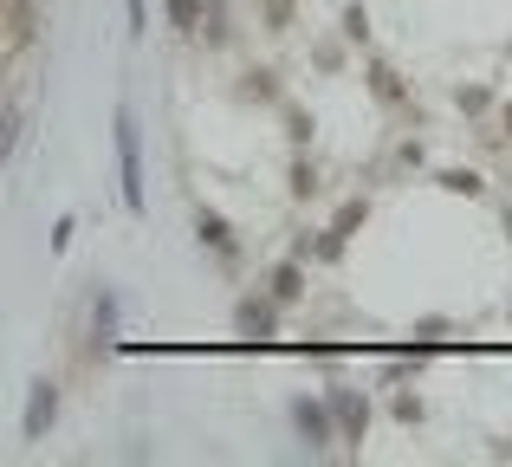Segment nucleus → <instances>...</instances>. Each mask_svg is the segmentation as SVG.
Listing matches in <instances>:
<instances>
[{
	"mask_svg": "<svg viewBox=\"0 0 512 467\" xmlns=\"http://www.w3.org/2000/svg\"><path fill=\"white\" fill-rule=\"evenodd\" d=\"M201 7H208V0H169V20L182 26V33H201Z\"/></svg>",
	"mask_w": 512,
	"mask_h": 467,
	"instance_id": "obj_3",
	"label": "nucleus"
},
{
	"mask_svg": "<svg viewBox=\"0 0 512 467\" xmlns=\"http://www.w3.org/2000/svg\"><path fill=\"white\" fill-rule=\"evenodd\" d=\"M59 416V396H52V383H33V409H26V435H46V422Z\"/></svg>",
	"mask_w": 512,
	"mask_h": 467,
	"instance_id": "obj_2",
	"label": "nucleus"
},
{
	"mask_svg": "<svg viewBox=\"0 0 512 467\" xmlns=\"http://www.w3.org/2000/svg\"><path fill=\"white\" fill-rule=\"evenodd\" d=\"M299 429H305V435H318V442H325V416H318L312 403H299Z\"/></svg>",
	"mask_w": 512,
	"mask_h": 467,
	"instance_id": "obj_4",
	"label": "nucleus"
},
{
	"mask_svg": "<svg viewBox=\"0 0 512 467\" xmlns=\"http://www.w3.org/2000/svg\"><path fill=\"white\" fill-rule=\"evenodd\" d=\"M506 124H512V111H506Z\"/></svg>",
	"mask_w": 512,
	"mask_h": 467,
	"instance_id": "obj_5",
	"label": "nucleus"
},
{
	"mask_svg": "<svg viewBox=\"0 0 512 467\" xmlns=\"http://www.w3.org/2000/svg\"><path fill=\"white\" fill-rule=\"evenodd\" d=\"M117 176H124V202L143 215V137L130 111H117Z\"/></svg>",
	"mask_w": 512,
	"mask_h": 467,
	"instance_id": "obj_1",
	"label": "nucleus"
}]
</instances>
